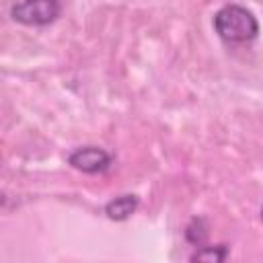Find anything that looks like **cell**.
Listing matches in <instances>:
<instances>
[{
    "label": "cell",
    "mask_w": 263,
    "mask_h": 263,
    "mask_svg": "<svg viewBox=\"0 0 263 263\" xmlns=\"http://www.w3.org/2000/svg\"><path fill=\"white\" fill-rule=\"evenodd\" d=\"M185 238H187V242H191L195 247H201L205 242V238H208V224H205V220L203 218H193L187 224V228H185Z\"/></svg>",
    "instance_id": "cell-6"
},
{
    "label": "cell",
    "mask_w": 263,
    "mask_h": 263,
    "mask_svg": "<svg viewBox=\"0 0 263 263\" xmlns=\"http://www.w3.org/2000/svg\"><path fill=\"white\" fill-rule=\"evenodd\" d=\"M62 12V0H18L10 6L12 21L27 27H45Z\"/></svg>",
    "instance_id": "cell-2"
},
{
    "label": "cell",
    "mask_w": 263,
    "mask_h": 263,
    "mask_svg": "<svg viewBox=\"0 0 263 263\" xmlns=\"http://www.w3.org/2000/svg\"><path fill=\"white\" fill-rule=\"evenodd\" d=\"M138 210V195H119L111 201H107L105 205V216L109 220H115V222H123L127 220L134 212Z\"/></svg>",
    "instance_id": "cell-4"
},
{
    "label": "cell",
    "mask_w": 263,
    "mask_h": 263,
    "mask_svg": "<svg viewBox=\"0 0 263 263\" xmlns=\"http://www.w3.org/2000/svg\"><path fill=\"white\" fill-rule=\"evenodd\" d=\"M228 257V247L226 245H214V247H199L189 261H208V263H222Z\"/></svg>",
    "instance_id": "cell-5"
},
{
    "label": "cell",
    "mask_w": 263,
    "mask_h": 263,
    "mask_svg": "<svg viewBox=\"0 0 263 263\" xmlns=\"http://www.w3.org/2000/svg\"><path fill=\"white\" fill-rule=\"evenodd\" d=\"M261 218H263V210H261Z\"/></svg>",
    "instance_id": "cell-7"
},
{
    "label": "cell",
    "mask_w": 263,
    "mask_h": 263,
    "mask_svg": "<svg viewBox=\"0 0 263 263\" xmlns=\"http://www.w3.org/2000/svg\"><path fill=\"white\" fill-rule=\"evenodd\" d=\"M214 31L226 43H247L259 35V21L257 16L240 6V4H226L214 14Z\"/></svg>",
    "instance_id": "cell-1"
},
{
    "label": "cell",
    "mask_w": 263,
    "mask_h": 263,
    "mask_svg": "<svg viewBox=\"0 0 263 263\" xmlns=\"http://www.w3.org/2000/svg\"><path fill=\"white\" fill-rule=\"evenodd\" d=\"M68 164L80 173L97 175V173H105L111 166V154L99 146H82L70 152Z\"/></svg>",
    "instance_id": "cell-3"
}]
</instances>
